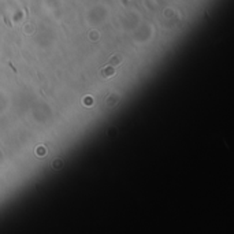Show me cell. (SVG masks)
Wrapping results in <instances>:
<instances>
[{
    "instance_id": "obj_2",
    "label": "cell",
    "mask_w": 234,
    "mask_h": 234,
    "mask_svg": "<svg viewBox=\"0 0 234 234\" xmlns=\"http://www.w3.org/2000/svg\"><path fill=\"white\" fill-rule=\"evenodd\" d=\"M121 60H122V58L118 56V55H115V56H112V58L110 59L108 64H114V66H115V64H119V63H121Z\"/></svg>"
},
{
    "instance_id": "obj_1",
    "label": "cell",
    "mask_w": 234,
    "mask_h": 234,
    "mask_svg": "<svg viewBox=\"0 0 234 234\" xmlns=\"http://www.w3.org/2000/svg\"><path fill=\"white\" fill-rule=\"evenodd\" d=\"M112 75H115V69L114 67H111V66H108V67H106V69H103L100 71V77L101 78H110V77H112Z\"/></svg>"
}]
</instances>
